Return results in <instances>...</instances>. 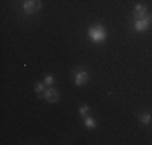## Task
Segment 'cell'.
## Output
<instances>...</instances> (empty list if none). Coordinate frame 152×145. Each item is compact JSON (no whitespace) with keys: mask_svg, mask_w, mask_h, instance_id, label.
Returning a JSON list of instances; mask_svg holds the SVG:
<instances>
[{"mask_svg":"<svg viewBox=\"0 0 152 145\" xmlns=\"http://www.w3.org/2000/svg\"><path fill=\"white\" fill-rule=\"evenodd\" d=\"M105 37H107V34H105V29H104L102 26H94V28L89 29V39H91L94 44L104 42Z\"/></svg>","mask_w":152,"mask_h":145,"instance_id":"1","label":"cell"},{"mask_svg":"<svg viewBox=\"0 0 152 145\" xmlns=\"http://www.w3.org/2000/svg\"><path fill=\"white\" fill-rule=\"evenodd\" d=\"M41 7H42L41 0H24L23 12L26 13V14H32V13L39 12V10H41Z\"/></svg>","mask_w":152,"mask_h":145,"instance_id":"2","label":"cell"},{"mask_svg":"<svg viewBox=\"0 0 152 145\" xmlns=\"http://www.w3.org/2000/svg\"><path fill=\"white\" fill-rule=\"evenodd\" d=\"M41 99H45L49 103H55V102H58L60 95H58V90L55 89V87H47L44 90V94H41Z\"/></svg>","mask_w":152,"mask_h":145,"instance_id":"3","label":"cell"},{"mask_svg":"<svg viewBox=\"0 0 152 145\" xmlns=\"http://www.w3.org/2000/svg\"><path fill=\"white\" fill-rule=\"evenodd\" d=\"M152 23V16L151 14H146L144 18H139V20L134 21V31L137 32H142V31H147Z\"/></svg>","mask_w":152,"mask_h":145,"instance_id":"4","label":"cell"},{"mask_svg":"<svg viewBox=\"0 0 152 145\" xmlns=\"http://www.w3.org/2000/svg\"><path fill=\"white\" fill-rule=\"evenodd\" d=\"M88 79H89V74H88V71H78L75 74V84L76 86H84L86 82H88Z\"/></svg>","mask_w":152,"mask_h":145,"instance_id":"5","label":"cell"},{"mask_svg":"<svg viewBox=\"0 0 152 145\" xmlns=\"http://www.w3.org/2000/svg\"><path fill=\"white\" fill-rule=\"evenodd\" d=\"M146 13H147V8L144 5H137L134 7V16H136V20H139V18H144L146 16Z\"/></svg>","mask_w":152,"mask_h":145,"instance_id":"6","label":"cell"},{"mask_svg":"<svg viewBox=\"0 0 152 145\" xmlns=\"http://www.w3.org/2000/svg\"><path fill=\"white\" fill-rule=\"evenodd\" d=\"M139 119H141V123H142V124H151V123H152V115L146 111V113H142V115L139 116Z\"/></svg>","mask_w":152,"mask_h":145,"instance_id":"7","label":"cell"},{"mask_svg":"<svg viewBox=\"0 0 152 145\" xmlns=\"http://www.w3.org/2000/svg\"><path fill=\"white\" fill-rule=\"evenodd\" d=\"M84 126L88 129H94L96 128V121H94L91 116H84Z\"/></svg>","mask_w":152,"mask_h":145,"instance_id":"8","label":"cell"},{"mask_svg":"<svg viewBox=\"0 0 152 145\" xmlns=\"http://www.w3.org/2000/svg\"><path fill=\"white\" fill-rule=\"evenodd\" d=\"M34 89H36V92H37V94L44 92V90H45V82H37V84L34 86Z\"/></svg>","mask_w":152,"mask_h":145,"instance_id":"9","label":"cell"},{"mask_svg":"<svg viewBox=\"0 0 152 145\" xmlns=\"http://www.w3.org/2000/svg\"><path fill=\"white\" fill-rule=\"evenodd\" d=\"M44 82H45L47 86L53 84V76H52V74H47V76H45V79H44Z\"/></svg>","mask_w":152,"mask_h":145,"instance_id":"10","label":"cell"},{"mask_svg":"<svg viewBox=\"0 0 152 145\" xmlns=\"http://www.w3.org/2000/svg\"><path fill=\"white\" fill-rule=\"evenodd\" d=\"M79 113H81V116H88L89 115V107H81L79 108Z\"/></svg>","mask_w":152,"mask_h":145,"instance_id":"11","label":"cell"}]
</instances>
